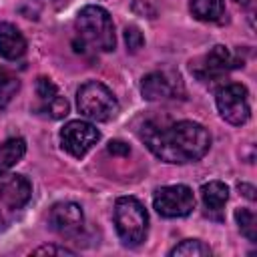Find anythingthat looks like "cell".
<instances>
[{
  "mask_svg": "<svg viewBox=\"0 0 257 257\" xmlns=\"http://www.w3.org/2000/svg\"><path fill=\"white\" fill-rule=\"evenodd\" d=\"M36 94H38V108L48 114L50 118H62L68 114V100L58 92L56 84L46 78V76H38L36 78Z\"/></svg>",
  "mask_w": 257,
  "mask_h": 257,
  "instance_id": "obj_11",
  "label": "cell"
},
{
  "mask_svg": "<svg viewBox=\"0 0 257 257\" xmlns=\"http://www.w3.org/2000/svg\"><path fill=\"white\" fill-rule=\"evenodd\" d=\"M18 88H20V80L12 72L0 68V108H4L12 100V96L18 92Z\"/></svg>",
  "mask_w": 257,
  "mask_h": 257,
  "instance_id": "obj_18",
  "label": "cell"
},
{
  "mask_svg": "<svg viewBox=\"0 0 257 257\" xmlns=\"http://www.w3.org/2000/svg\"><path fill=\"white\" fill-rule=\"evenodd\" d=\"M201 197H203V205H205L207 213L213 215L215 219H219V213L223 211V207L229 199V187L221 181H209L201 187Z\"/></svg>",
  "mask_w": 257,
  "mask_h": 257,
  "instance_id": "obj_14",
  "label": "cell"
},
{
  "mask_svg": "<svg viewBox=\"0 0 257 257\" xmlns=\"http://www.w3.org/2000/svg\"><path fill=\"white\" fill-rule=\"evenodd\" d=\"M189 10L197 20L219 22L225 16V2L223 0H191Z\"/></svg>",
  "mask_w": 257,
  "mask_h": 257,
  "instance_id": "obj_15",
  "label": "cell"
},
{
  "mask_svg": "<svg viewBox=\"0 0 257 257\" xmlns=\"http://www.w3.org/2000/svg\"><path fill=\"white\" fill-rule=\"evenodd\" d=\"M108 153H110V155L126 157V155L131 153V149H128V145L122 143V141H110V143H108Z\"/></svg>",
  "mask_w": 257,
  "mask_h": 257,
  "instance_id": "obj_22",
  "label": "cell"
},
{
  "mask_svg": "<svg viewBox=\"0 0 257 257\" xmlns=\"http://www.w3.org/2000/svg\"><path fill=\"white\" fill-rule=\"evenodd\" d=\"M76 30L84 42L100 52H110L116 44L112 18L100 6H84L76 16Z\"/></svg>",
  "mask_w": 257,
  "mask_h": 257,
  "instance_id": "obj_2",
  "label": "cell"
},
{
  "mask_svg": "<svg viewBox=\"0 0 257 257\" xmlns=\"http://www.w3.org/2000/svg\"><path fill=\"white\" fill-rule=\"evenodd\" d=\"M48 221H50V227L56 233H60V235H76L84 225V215H82V209L76 203L62 201V203H56L50 209Z\"/></svg>",
  "mask_w": 257,
  "mask_h": 257,
  "instance_id": "obj_10",
  "label": "cell"
},
{
  "mask_svg": "<svg viewBox=\"0 0 257 257\" xmlns=\"http://www.w3.org/2000/svg\"><path fill=\"white\" fill-rule=\"evenodd\" d=\"M34 255H74V251L66 249V247H56V245H42L38 249L32 251Z\"/></svg>",
  "mask_w": 257,
  "mask_h": 257,
  "instance_id": "obj_21",
  "label": "cell"
},
{
  "mask_svg": "<svg viewBox=\"0 0 257 257\" xmlns=\"http://www.w3.org/2000/svg\"><path fill=\"white\" fill-rule=\"evenodd\" d=\"M141 92L147 100H167L181 98L185 94V86L175 70H155L143 76Z\"/></svg>",
  "mask_w": 257,
  "mask_h": 257,
  "instance_id": "obj_9",
  "label": "cell"
},
{
  "mask_svg": "<svg viewBox=\"0 0 257 257\" xmlns=\"http://www.w3.org/2000/svg\"><path fill=\"white\" fill-rule=\"evenodd\" d=\"M98 141H100V133L96 131L94 124H90L86 120H68L60 128L62 149L76 159L84 157Z\"/></svg>",
  "mask_w": 257,
  "mask_h": 257,
  "instance_id": "obj_8",
  "label": "cell"
},
{
  "mask_svg": "<svg viewBox=\"0 0 257 257\" xmlns=\"http://www.w3.org/2000/svg\"><path fill=\"white\" fill-rule=\"evenodd\" d=\"M153 207L161 217H187L195 209V195L187 185L161 187L153 197Z\"/></svg>",
  "mask_w": 257,
  "mask_h": 257,
  "instance_id": "obj_5",
  "label": "cell"
},
{
  "mask_svg": "<svg viewBox=\"0 0 257 257\" xmlns=\"http://www.w3.org/2000/svg\"><path fill=\"white\" fill-rule=\"evenodd\" d=\"M217 108L219 114L231 122V124H245L251 116V106H249V94L243 84H225L223 88L217 90Z\"/></svg>",
  "mask_w": 257,
  "mask_h": 257,
  "instance_id": "obj_6",
  "label": "cell"
},
{
  "mask_svg": "<svg viewBox=\"0 0 257 257\" xmlns=\"http://www.w3.org/2000/svg\"><path fill=\"white\" fill-rule=\"evenodd\" d=\"M169 255H173V257H177V255L179 257H205V255H211V247L199 239H185L183 243L173 247Z\"/></svg>",
  "mask_w": 257,
  "mask_h": 257,
  "instance_id": "obj_17",
  "label": "cell"
},
{
  "mask_svg": "<svg viewBox=\"0 0 257 257\" xmlns=\"http://www.w3.org/2000/svg\"><path fill=\"white\" fill-rule=\"evenodd\" d=\"M141 139L155 157L175 165L199 161L211 147V135L207 128L193 120H179L169 126L147 122L141 131Z\"/></svg>",
  "mask_w": 257,
  "mask_h": 257,
  "instance_id": "obj_1",
  "label": "cell"
},
{
  "mask_svg": "<svg viewBox=\"0 0 257 257\" xmlns=\"http://www.w3.org/2000/svg\"><path fill=\"white\" fill-rule=\"evenodd\" d=\"M124 42H126V48H128L131 52H137L139 48H143V44H145V36L141 34L139 28L128 26V28L124 30Z\"/></svg>",
  "mask_w": 257,
  "mask_h": 257,
  "instance_id": "obj_20",
  "label": "cell"
},
{
  "mask_svg": "<svg viewBox=\"0 0 257 257\" xmlns=\"http://www.w3.org/2000/svg\"><path fill=\"white\" fill-rule=\"evenodd\" d=\"M24 52H26V38L22 36V32L10 22H2L0 24V56L6 60H18L24 56Z\"/></svg>",
  "mask_w": 257,
  "mask_h": 257,
  "instance_id": "obj_13",
  "label": "cell"
},
{
  "mask_svg": "<svg viewBox=\"0 0 257 257\" xmlns=\"http://www.w3.org/2000/svg\"><path fill=\"white\" fill-rule=\"evenodd\" d=\"M26 153L24 139H8L0 145V177L8 173Z\"/></svg>",
  "mask_w": 257,
  "mask_h": 257,
  "instance_id": "obj_16",
  "label": "cell"
},
{
  "mask_svg": "<svg viewBox=\"0 0 257 257\" xmlns=\"http://www.w3.org/2000/svg\"><path fill=\"white\" fill-rule=\"evenodd\" d=\"M32 195L30 181L22 175H10L8 179L0 181V207L8 211L22 209Z\"/></svg>",
  "mask_w": 257,
  "mask_h": 257,
  "instance_id": "obj_12",
  "label": "cell"
},
{
  "mask_svg": "<svg viewBox=\"0 0 257 257\" xmlns=\"http://www.w3.org/2000/svg\"><path fill=\"white\" fill-rule=\"evenodd\" d=\"M237 58L233 56V52L223 46V44H217L213 46L207 54H203L201 58L193 60L191 62V72L199 78V80H215V78H221L225 76L229 70L237 68Z\"/></svg>",
  "mask_w": 257,
  "mask_h": 257,
  "instance_id": "obj_7",
  "label": "cell"
},
{
  "mask_svg": "<svg viewBox=\"0 0 257 257\" xmlns=\"http://www.w3.org/2000/svg\"><path fill=\"white\" fill-rule=\"evenodd\" d=\"M239 189L243 191V195H245L247 199H253V197H255V195H253V191H255V189H253L251 185H239Z\"/></svg>",
  "mask_w": 257,
  "mask_h": 257,
  "instance_id": "obj_23",
  "label": "cell"
},
{
  "mask_svg": "<svg viewBox=\"0 0 257 257\" xmlns=\"http://www.w3.org/2000/svg\"><path fill=\"white\" fill-rule=\"evenodd\" d=\"M114 227L124 245H139L147 237L149 215L135 197H118L114 203Z\"/></svg>",
  "mask_w": 257,
  "mask_h": 257,
  "instance_id": "obj_4",
  "label": "cell"
},
{
  "mask_svg": "<svg viewBox=\"0 0 257 257\" xmlns=\"http://www.w3.org/2000/svg\"><path fill=\"white\" fill-rule=\"evenodd\" d=\"M235 219H237L239 231L249 241H255L257 239V219H255V213L249 211V209H237L235 211Z\"/></svg>",
  "mask_w": 257,
  "mask_h": 257,
  "instance_id": "obj_19",
  "label": "cell"
},
{
  "mask_svg": "<svg viewBox=\"0 0 257 257\" xmlns=\"http://www.w3.org/2000/svg\"><path fill=\"white\" fill-rule=\"evenodd\" d=\"M4 225V219H2V213H0V227Z\"/></svg>",
  "mask_w": 257,
  "mask_h": 257,
  "instance_id": "obj_25",
  "label": "cell"
},
{
  "mask_svg": "<svg viewBox=\"0 0 257 257\" xmlns=\"http://www.w3.org/2000/svg\"><path fill=\"white\" fill-rule=\"evenodd\" d=\"M76 106H78L80 114H84L86 118L96 120V122H108L120 110L118 100L112 94V90L98 80H88L78 88Z\"/></svg>",
  "mask_w": 257,
  "mask_h": 257,
  "instance_id": "obj_3",
  "label": "cell"
},
{
  "mask_svg": "<svg viewBox=\"0 0 257 257\" xmlns=\"http://www.w3.org/2000/svg\"><path fill=\"white\" fill-rule=\"evenodd\" d=\"M235 2H239V4H249V0H235Z\"/></svg>",
  "mask_w": 257,
  "mask_h": 257,
  "instance_id": "obj_24",
  "label": "cell"
}]
</instances>
